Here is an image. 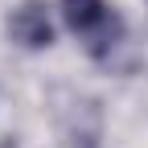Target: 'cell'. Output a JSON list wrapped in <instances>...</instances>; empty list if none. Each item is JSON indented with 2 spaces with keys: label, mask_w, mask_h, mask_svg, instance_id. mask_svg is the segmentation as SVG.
Segmentation results:
<instances>
[{
  "label": "cell",
  "mask_w": 148,
  "mask_h": 148,
  "mask_svg": "<svg viewBox=\"0 0 148 148\" xmlns=\"http://www.w3.org/2000/svg\"><path fill=\"white\" fill-rule=\"evenodd\" d=\"M62 16L86 41L90 58H107L115 49V41L123 37V21L107 0H62Z\"/></svg>",
  "instance_id": "6da1fadb"
},
{
  "label": "cell",
  "mask_w": 148,
  "mask_h": 148,
  "mask_svg": "<svg viewBox=\"0 0 148 148\" xmlns=\"http://www.w3.org/2000/svg\"><path fill=\"white\" fill-rule=\"evenodd\" d=\"M8 37L21 41L25 49H45V45H53L49 8L41 4V0H25L21 8H12V16H8Z\"/></svg>",
  "instance_id": "7a4b0ae2"
}]
</instances>
